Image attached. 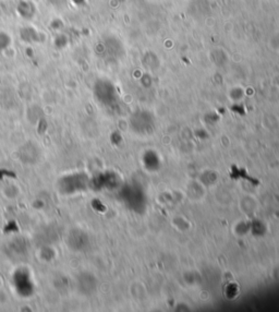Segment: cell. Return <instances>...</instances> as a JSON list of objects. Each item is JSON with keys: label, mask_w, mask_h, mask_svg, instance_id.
I'll return each instance as SVG.
<instances>
[]
</instances>
